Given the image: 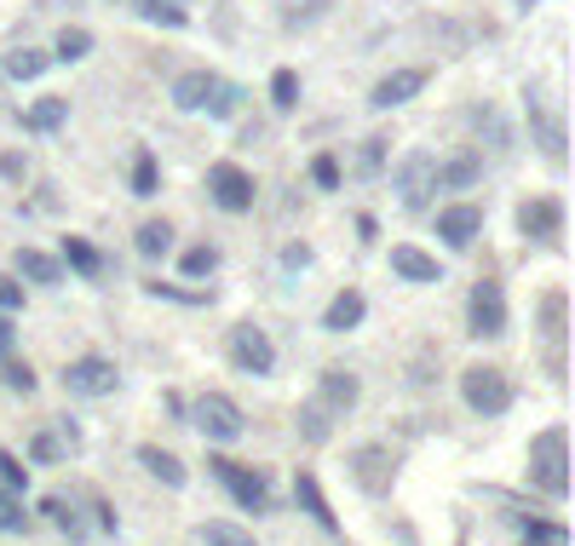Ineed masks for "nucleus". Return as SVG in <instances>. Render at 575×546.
Returning <instances> with one entry per match:
<instances>
[{"label":"nucleus","instance_id":"1","mask_svg":"<svg viewBox=\"0 0 575 546\" xmlns=\"http://www.w3.org/2000/svg\"><path fill=\"white\" fill-rule=\"evenodd\" d=\"M523 478H530L546 501H570V432L541 426L523 449Z\"/></svg>","mask_w":575,"mask_h":546},{"label":"nucleus","instance_id":"2","mask_svg":"<svg viewBox=\"0 0 575 546\" xmlns=\"http://www.w3.org/2000/svg\"><path fill=\"white\" fill-rule=\"evenodd\" d=\"M512 375L501 363H466L461 368V403L478 414V420H501L512 409Z\"/></svg>","mask_w":575,"mask_h":546},{"label":"nucleus","instance_id":"3","mask_svg":"<svg viewBox=\"0 0 575 546\" xmlns=\"http://www.w3.org/2000/svg\"><path fill=\"white\" fill-rule=\"evenodd\" d=\"M208 471L231 489V501L242 506V512H254V517H270L277 512V494H270V478L259 466H242V460H231V455H208Z\"/></svg>","mask_w":575,"mask_h":546},{"label":"nucleus","instance_id":"4","mask_svg":"<svg viewBox=\"0 0 575 546\" xmlns=\"http://www.w3.org/2000/svg\"><path fill=\"white\" fill-rule=\"evenodd\" d=\"M185 426H196L208 443H236L247 432V420L231 391H202L196 403H185Z\"/></svg>","mask_w":575,"mask_h":546},{"label":"nucleus","instance_id":"5","mask_svg":"<svg viewBox=\"0 0 575 546\" xmlns=\"http://www.w3.org/2000/svg\"><path fill=\"white\" fill-rule=\"evenodd\" d=\"M512 328V305H507V288L495 277H478L466 293V334L472 339H501Z\"/></svg>","mask_w":575,"mask_h":546},{"label":"nucleus","instance_id":"6","mask_svg":"<svg viewBox=\"0 0 575 546\" xmlns=\"http://www.w3.org/2000/svg\"><path fill=\"white\" fill-rule=\"evenodd\" d=\"M345 478H352L368 501H386L391 483H397V449L391 443H357V449L345 455Z\"/></svg>","mask_w":575,"mask_h":546},{"label":"nucleus","instance_id":"7","mask_svg":"<svg viewBox=\"0 0 575 546\" xmlns=\"http://www.w3.org/2000/svg\"><path fill=\"white\" fill-rule=\"evenodd\" d=\"M208 202L219 213H254V202H259L254 172H247L242 161H213L208 167Z\"/></svg>","mask_w":575,"mask_h":546},{"label":"nucleus","instance_id":"8","mask_svg":"<svg viewBox=\"0 0 575 546\" xmlns=\"http://www.w3.org/2000/svg\"><path fill=\"white\" fill-rule=\"evenodd\" d=\"M224 352H231L236 375H254V380L277 375V339H270V334L259 328V322H236L231 339H224Z\"/></svg>","mask_w":575,"mask_h":546},{"label":"nucleus","instance_id":"9","mask_svg":"<svg viewBox=\"0 0 575 546\" xmlns=\"http://www.w3.org/2000/svg\"><path fill=\"white\" fill-rule=\"evenodd\" d=\"M432 167H438L432 151H409L403 161L391 167V190H397V202H403V213H427V208L438 202V190H432Z\"/></svg>","mask_w":575,"mask_h":546},{"label":"nucleus","instance_id":"10","mask_svg":"<svg viewBox=\"0 0 575 546\" xmlns=\"http://www.w3.org/2000/svg\"><path fill=\"white\" fill-rule=\"evenodd\" d=\"M518 236L535 242V247H559L564 242V202L559 196H523L518 202Z\"/></svg>","mask_w":575,"mask_h":546},{"label":"nucleus","instance_id":"11","mask_svg":"<svg viewBox=\"0 0 575 546\" xmlns=\"http://www.w3.org/2000/svg\"><path fill=\"white\" fill-rule=\"evenodd\" d=\"M432 225H438V242L449 247V254H466V247L484 236V208L478 202H443L432 213Z\"/></svg>","mask_w":575,"mask_h":546},{"label":"nucleus","instance_id":"12","mask_svg":"<svg viewBox=\"0 0 575 546\" xmlns=\"http://www.w3.org/2000/svg\"><path fill=\"white\" fill-rule=\"evenodd\" d=\"M115 386H121V368L110 357H98V352L64 363V391L69 397H110Z\"/></svg>","mask_w":575,"mask_h":546},{"label":"nucleus","instance_id":"13","mask_svg":"<svg viewBox=\"0 0 575 546\" xmlns=\"http://www.w3.org/2000/svg\"><path fill=\"white\" fill-rule=\"evenodd\" d=\"M427 81H432V69H420V64L391 69V76H380V81H374V92H368V110H403L409 98H420V92H427Z\"/></svg>","mask_w":575,"mask_h":546},{"label":"nucleus","instance_id":"14","mask_svg":"<svg viewBox=\"0 0 575 546\" xmlns=\"http://www.w3.org/2000/svg\"><path fill=\"white\" fill-rule=\"evenodd\" d=\"M317 403L322 409H329L334 420H345V414H352L357 403H363V380L352 375V368H340V363H329V368H322V375H317Z\"/></svg>","mask_w":575,"mask_h":546},{"label":"nucleus","instance_id":"15","mask_svg":"<svg viewBox=\"0 0 575 546\" xmlns=\"http://www.w3.org/2000/svg\"><path fill=\"white\" fill-rule=\"evenodd\" d=\"M391 277L409 288H432V282H443V265H438V254H427L414 242H391Z\"/></svg>","mask_w":575,"mask_h":546},{"label":"nucleus","instance_id":"16","mask_svg":"<svg viewBox=\"0 0 575 546\" xmlns=\"http://www.w3.org/2000/svg\"><path fill=\"white\" fill-rule=\"evenodd\" d=\"M368 322V293L363 288H340L329 305H322V334H357Z\"/></svg>","mask_w":575,"mask_h":546},{"label":"nucleus","instance_id":"17","mask_svg":"<svg viewBox=\"0 0 575 546\" xmlns=\"http://www.w3.org/2000/svg\"><path fill=\"white\" fill-rule=\"evenodd\" d=\"M523 98H530V144H535V151L553 161V167H564V121L546 110L535 92H523Z\"/></svg>","mask_w":575,"mask_h":546},{"label":"nucleus","instance_id":"18","mask_svg":"<svg viewBox=\"0 0 575 546\" xmlns=\"http://www.w3.org/2000/svg\"><path fill=\"white\" fill-rule=\"evenodd\" d=\"M294 501H299V512H306L317 530H340V512L329 506V494H322V483H317V471H311V466H299V471H294Z\"/></svg>","mask_w":575,"mask_h":546},{"label":"nucleus","instance_id":"19","mask_svg":"<svg viewBox=\"0 0 575 546\" xmlns=\"http://www.w3.org/2000/svg\"><path fill=\"white\" fill-rule=\"evenodd\" d=\"M478 179H484V156L478 151L438 156V167H432V190H472Z\"/></svg>","mask_w":575,"mask_h":546},{"label":"nucleus","instance_id":"20","mask_svg":"<svg viewBox=\"0 0 575 546\" xmlns=\"http://www.w3.org/2000/svg\"><path fill=\"white\" fill-rule=\"evenodd\" d=\"M133 460H139L156 483H167V489H185V483H190V466H185L179 455H173V449H162V443H139Z\"/></svg>","mask_w":575,"mask_h":546},{"label":"nucleus","instance_id":"21","mask_svg":"<svg viewBox=\"0 0 575 546\" xmlns=\"http://www.w3.org/2000/svg\"><path fill=\"white\" fill-rule=\"evenodd\" d=\"M219 87V69H185V76H173V110L196 115L208 104V92Z\"/></svg>","mask_w":575,"mask_h":546},{"label":"nucleus","instance_id":"22","mask_svg":"<svg viewBox=\"0 0 575 546\" xmlns=\"http://www.w3.org/2000/svg\"><path fill=\"white\" fill-rule=\"evenodd\" d=\"M58 265L75 270L81 282H98V277H104V254H98L87 236H64V242H58Z\"/></svg>","mask_w":575,"mask_h":546},{"label":"nucleus","instance_id":"23","mask_svg":"<svg viewBox=\"0 0 575 546\" xmlns=\"http://www.w3.org/2000/svg\"><path fill=\"white\" fill-rule=\"evenodd\" d=\"M535 322H541V339L546 345H564V334H570V293L564 288H546L541 305H535Z\"/></svg>","mask_w":575,"mask_h":546},{"label":"nucleus","instance_id":"24","mask_svg":"<svg viewBox=\"0 0 575 546\" xmlns=\"http://www.w3.org/2000/svg\"><path fill=\"white\" fill-rule=\"evenodd\" d=\"M18 277L35 282V288H58L64 265H58V254H46V247H18Z\"/></svg>","mask_w":575,"mask_h":546},{"label":"nucleus","instance_id":"25","mask_svg":"<svg viewBox=\"0 0 575 546\" xmlns=\"http://www.w3.org/2000/svg\"><path fill=\"white\" fill-rule=\"evenodd\" d=\"M18 121H23V133H58L64 121H69V98H58V92L53 98H35V104L23 110Z\"/></svg>","mask_w":575,"mask_h":546},{"label":"nucleus","instance_id":"26","mask_svg":"<svg viewBox=\"0 0 575 546\" xmlns=\"http://www.w3.org/2000/svg\"><path fill=\"white\" fill-rule=\"evenodd\" d=\"M294 426H299V437L311 443V449H322V443L334 437V414L317 403V397H306V403H299V414H294Z\"/></svg>","mask_w":575,"mask_h":546},{"label":"nucleus","instance_id":"27","mask_svg":"<svg viewBox=\"0 0 575 546\" xmlns=\"http://www.w3.org/2000/svg\"><path fill=\"white\" fill-rule=\"evenodd\" d=\"M173 236H179V231H173L167 219H144V225L133 231L139 259H167V254H173Z\"/></svg>","mask_w":575,"mask_h":546},{"label":"nucleus","instance_id":"28","mask_svg":"<svg viewBox=\"0 0 575 546\" xmlns=\"http://www.w3.org/2000/svg\"><path fill=\"white\" fill-rule=\"evenodd\" d=\"M219 265H224L219 247H213V242H196V247H185V254H179V277H185V282H208Z\"/></svg>","mask_w":575,"mask_h":546},{"label":"nucleus","instance_id":"29","mask_svg":"<svg viewBox=\"0 0 575 546\" xmlns=\"http://www.w3.org/2000/svg\"><path fill=\"white\" fill-rule=\"evenodd\" d=\"M133 12L144 23H162V30H185V23H190V0H133Z\"/></svg>","mask_w":575,"mask_h":546},{"label":"nucleus","instance_id":"30","mask_svg":"<svg viewBox=\"0 0 575 546\" xmlns=\"http://www.w3.org/2000/svg\"><path fill=\"white\" fill-rule=\"evenodd\" d=\"M46 64H53V53H35V46H12V53L0 58V69H7L12 81H41Z\"/></svg>","mask_w":575,"mask_h":546},{"label":"nucleus","instance_id":"31","mask_svg":"<svg viewBox=\"0 0 575 546\" xmlns=\"http://www.w3.org/2000/svg\"><path fill=\"white\" fill-rule=\"evenodd\" d=\"M128 185H133L139 202L162 196V161H156V151H133V172H128Z\"/></svg>","mask_w":575,"mask_h":546},{"label":"nucleus","instance_id":"32","mask_svg":"<svg viewBox=\"0 0 575 546\" xmlns=\"http://www.w3.org/2000/svg\"><path fill=\"white\" fill-rule=\"evenodd\" d=\"M196 541H202V546H259L254 530L231 524V517H208V524H196Z\"/></svg>","mask_w":575,"mask_h":546},{"label":"nucleus","instance_id":"33","mask_svg":"<svg viewBox=\"0 0 575 546\" xmlns=\"http://www.w3.org/2000/svg\"><path fill=\"white\" fill-rule=\"evenodd\" d=\"M87 53H92V30H81V23L58 30V41H53V58H58V64H81Z\"/></svg>","mask_w":575,"mask_h":546},{"label":"nucleus","instance_id":"34","mask_svg":"<svg viewBox=\"0 0 575 546\" xmlns=\"http://www.w3.org/2000/svg\"><path fill=\"white\" fill-rule=\"evenodd\" d=\"M270 110H277V115L299 110V76H294V69H277V76H270Z\"/></svg>","mask_w":575,"mask_h":546},{"label":"nucleus","instance_id":"35","mask_svg":"<svg viewBox=\"0 0 575 546\" xmlns=\"http://www.w3.org/2000/svg\"><path fill=\"white\" fill-rule=\"evenodd\" d=\"M523 546H570V530L559 517H530L523 524Z\"/></svg>","mask_w":575,"mask_h":546},{"label":"nucleus","instance_id":"36","mask_svg":"<svg viewBox=\"0 0 575 546\" xmlns=\"http://www.w3.org/2000/svg\"><path fill=\"white\" fill-rule=\"evenodd\" d=\"M202 110H208L213 121H231V115L242 110V87H236V81H224V76H219V87L208 92V104H202Z\"/></svg>","mask_w":575,"mask_h":546},{"label":"nucleus","instance_id":"37","mask_svg":"<svg viewBox=\"0 0 575 546\" xmlns=\"http://www.w3.org/2000/svg\"><path fill=\"white\" fill-rule=\"evenodd\" d=\"M0 386H7V391H18V397H35V368L30 363H23V357H7V363H0Z\"/></svg>","mask_w":575,"mask_h":546},{"label":"nucleus","instance_id":"38","mask_svg":"<svg viewBox=\"0 0 575 546\" xmlns=\"http://www.w3.org/2000/svg\"><path fill=\"white\" fill-rule=\"evenodd\" d=\"M41 512H46V524H53V530H64V535H81V517H75V506L64 501V494H46V501H41Z\"/></svg>","mask_w":575,"mask_h":546},{"label":"nucleus","instance_id":"39","mask_svg":"<svg viewBox=\"0 0 575 546\" xmlns=\"http://www.w3.org/2000/svg\"><path fill=\"white\" fill-rule=\"evenodd\" d=\"M64 460V437L58 432H35L30 437V466H58Z\"/></svg>","mask_w":575,"mask_h":546},{"label":"nucleus","instance_id":"40","mask_svg":"<svg viewBox=\"0 0 575 546\" xmlns=\"http://www.w3.org/2000/svg\"><path fill=\"white\" fill-rule=\"evenodd\" d=\"M0 483H7V494H23V489H30V466H23V455L0 449Z\"/></svg>","mask_w":575,"mask_h":546},{"label":"nucleus","instance_id":"41","mask_svg":"<svg viewBox=\"0 0 575 546\" xmlns=\"http://www.w3.org/2000/svg\"><path fill=\"white\" fill-rule=\"evenodd\" d=\"M386 144H391V138H380V133H374V138H363V151H357V172H363V179H374V172H386Z\"/></svg>","mask_w":575,"mask_h":546},{"label":"nucleus","instance_id":"42","mask_svg":"<svg viewBox=\"0 0 575 546\" xmlns=\"http://www.w3.org/2000/svg\"><path fill=\"white\" fill-rule=\"evenodd\" d=\"M311 185L317 190H340V156L334 151H317L311 156Z\"/></svg>","mask_w":575,"mask_h":546},{"label":"nucleus","instance_id":"43","mask_svg":"<svg viewBox=\"0 0 575 546\" xmlns=\"http://www.w3.org/2000/svg\"><path fill=\"white\" fill-rule=\"evenodd\" d=\"M30 530V512H23L18 494H0V535H23Z\"/></svg>","mask_w":575,"mask_h":546},{"label":"nucleus","instance_id":"44","mask_svg":"<svg viewBox=\"0 0 575 546\" xmlns=\"http://www.w3.org/2000/svg\"><path fill=\"white\" fill-rule=\"evenodd\" d=\"M0 311H12V316L23 311V282L7 277V270H0Z\"/></svg>","mask_w":575,"mask_h":546},{"label":"nucleus","instance_id":"45","mask_svg":"<svg viewBox=\"0 0 575 546\" xmlns=\"http://www.w3.org/2000/svg\"><path fill=\"white\" fill-rule=\"evenodd\" d=\"M0 179H12V185H23V179H30V161H23L18 151H7V156H0Z\"/></svg>","mask_w":575,"mask_h":546},{"label":"nucleus","instance_id":"46","mask_svg":"<svg viewBox=\"0 0 575 546\" xmlns=\"http://www.w3.org/2000/svg\"><path fill=\"white\" fill-rule=\"evenodd\" d=\"M18 352V322H12V311H0V357H12Z\"/></svg>","mask_w":575,"mask_h":546},{"label":"nucleus","instance_id":"47","mask_svg":"<svg viewBox=\"0 0 575 546\" xmlns=\"http://www.w3.org/2000/svg\"><path fill=\"white\" fill-rule=\"evenodd\" d=\"M283 265H288V270H306V265H311V247H306V242L283 247Z\"/></svg>","mask_w":575,"mask_h":546},{"label":"nucleus","instance_id":"48","mask_svg":"<svg viewBox=\"0 0 575 546\" xmlns=\"http://www.w3.org/2000/svg\"><path fill=\"white\" fill-rule=\"evenodd\" d=\"M110 7H133V0H110Z\"/></svg>","mask_w":575,"mask_h":546}]
</instances>
